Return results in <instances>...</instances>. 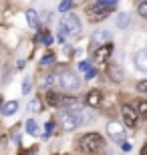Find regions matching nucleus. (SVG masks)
Segmentation results:
<instances>
[{"label":"nucleus","instance_id":"1","mask_svg":"<svg viewBox=\"0 0 147 155\" xmlns=\"http://www.w3.org/2000/svg\"><path fill=\"white\" fill-rule=\"evenodd\" d=\"M79 147L83 153L87 155H97L105 149V139L99 135V133H85L79 141Z\"/></svg>","mask_w":147,"mask_h":155},{"label":"nucleus","instance_id":"2","mask_svg":"<svg viewBox=\"0 0 147 155\" xmlns=\"http://www.w3.org/2000/svg\"><path fill=\"white\" fill-rule=\"evenodd\" d=\"M61 123H62V127H65L67 131L77 129V127L83 123V113H81V109L73 105V107L61 111Z\"/></svg>","mask_w":147,"mask_h":155},{"label":"nucleus","instance_id":"3","mask_svg":"<svg viewBox=\"0 0 147 155\" xmlns=\"http://www.w3.org/2000/svg\"><path fill=\"white\" fill-rule=\"evenodd\" d=\"M81 20L77 14H73V12H65V16H62L61 20V32L65 36H79L81 35Z\"/></svg>","mask_w":147,"mask_h":155},{"label":"nucleus","instance_id":"4","mask_svg":"<svg viewBox=\"0 0 147 155\" xmlns=\"http://www.w3.org/2000/svg\"><path fill=\"white\" fill-rule=\"evenodd\" d=\"M57 83H58V87H61L62 91H67V93L79 91V87H81V79L75 75V73H71V71L61 73V75L57 77Z\"/></svg>","mask_w":147,"mask_h":155},{"label":"nucleus","instance_id":"5","mask_svg":"<svg viewBox=\"0 0 147 155\" xmlns=\"http://www.w3.org/2000/svg\"><path fill=\"white\" fill-rule=\"evenodd\" d=\"M113 8L115 6H107V4H101V2H95L93 6L87 8V16H89L91 22H101V20H105L113 12Z\"/></svg>","mask_w":147,"mask_h":155},{"label":"nucleus","instance_id":"6","mask_svg":"<svg viewBox=\"0 0 147 155\" xmlns=\"http://www.w3.org/2000/svg\"><path fill=\"white\" fill-rule=\"evenodd\" d=\"M121 113H123V125L127 127V129H135L137 123H139V113H137V107H133V105H123L121 107Z\"/></svg>","mask_w":147,"mask_h":155},{"label":"nucleus","instance_id":"7","mask_svg":"<svg viewBox=\"0 0 147 155\" xmlns=\"http://www.w3.org/2000/svg\"><path fill=\"white\" fill-rule=\"evenodd\" d=\"M107 133L115 143H123L125 141V127L121 123H117V121H111L107 125Z\"/></svg>","mask_w":147,"mask_h":155},{"label":"nucleus","instance_id":"8","mask_svg":"<svg viewBox=\"0 0 147 155\" xmlns=\"http://www.w3.org/2000/svg\"><path fill=\"white\" fill-rule=\"evenodd\" d=\"M111 54H113V45H111V42H107V45L97 46V51H95V54H93V58H95L97 63H107L109 58H111Z\"/></svg>","mask_w":147,"mask_h":155},{"label":"nucleus","instance_id":"9","mask_svg":"<svg viewBox=\"0 0 147 155\" xmlns=\"http://www.w3.org/2000/svg\"><path fill=\"white\" fill-rule=\"evenodd\" d=\"M111 38H113V35H111L109 30H105V28L95 30V32H93V36H91V40H93V42H95L97 46H101V45H107V42H111Z\"/></svg>","mask_w":147,"mask_h":155},{"label":"nucleus","instance_id":"10","mask_svg":"<svg viewBox=\"0 0 147 155\" xmlns=\"http://www.w3.org/2000/svg\"><path fill=\"white\" fill-rule=\"evenodd\" d=\"M101 101H103V95H101V91H97V89H93V91H89L87 93V97H85V103H87V107H101Z\"/></svg>","mask_w":147,"mask_h":155},{"label":"nucleus","instance_id":"11","mask_svg":"<svg viewBox=\"0 0 147 155\" xmlns=\"http://www.w3.org/2000/svg\"><path fill=\"white\" fill-rule=\"evenodd\" d=\"M62 95L61 93H57V91H46L45 93V103L48 105V107H61L62 105Z\"/></svg>","mask_w":147,"mask_h":155},{"label":"nucleus","instance_id":"12","mask_svg":"<svg viewBox=\"0 0 147 155\" xmlns=\"http://www.w3.org/2000/svg\"><path fill=\"white\" fill-rule=\"evenodd\" d=\"M135 67L141 73H147V46L135 52Z\"/></svg>","mask_w":147,"mask_h":155},{"label":"nucleus","instance_id":"13","mask_svg":"<svg viewBox=\"0 0 147 155\" xmlns=\"http://www.w3.org/2000/svg\"><path fill=\"white\" fill-rule=\"evenodd\" d=\"M18 107H20V105H18V101H8V103L0 109V113H2L4 117H10V115H14V113L18 111Z\"/></svg>","mask_w":147,"mask_h":155},{"label":"nucleus","instance_id":"14","mask_svg":"<svg viewBox=\"0 0 147 155\" xmlns=\"http://www.w3.org/2000/svg\"><path fill=\"white\" fill-rule=\"evenodd\" d=\"M26 22H28V26H32V28H38L40 26L36 10H26Z\"/></svg>","mask_w":147,"mask_h":155},{"label":"nucleus","instance_id":"15","mask_svg":"<svg viewBox=\"0 0 147 155\" xmlns=\"http://www.w3.org/2000/svg\"><path fill=\"white\" fill-rule=\"evenodd\" d=\"M129 24H131V16L127 14V12L117 14V26H119V28H127Z\"/></svg>","mask_w":147,"mask_h":155},{"label":"nucleus","instance_id":"16","mask_svg":"<svg viewBox=\"0 0 147 155\" xmlns=\"http://www.w3.org/2000/svg\"><path fill=\"white\" fill-rule=\"evenodd\" d=\"M24 127H26V133H30V135H38V125H36L34 119H28Z\"/></svg>","mask_w":147,"mask_h":155},{"label":"nucleus","instance_id":"17","mask_svg":"<svg viewBox=\"0 0 147 155\" xmlns=\"http://www.w3.org/2000/svg\"><path fill=\"white\" fill-rule=\"evenodd\" d=\"M137 113L141 119H147V101H139L137 103Z\"/></svg>","mask_w":147,"mask_h":155},{"label":"nucleus","instance_id":"18","mask_svg":"<svg viewBox=\"0 0 147 155\" xmlns=\"http://www.w3.org/2000/svg\"><path fill=\"white\" fill-rule=\"evenodd\" d=\"M71 8H73V0H62L58 4V12H68Z\"/></svg>","mask_w":147,"mask_h":155},{"label":"nucleus","instance_id":"19","mask_svg":"<svg viewBox=\"0 0 147 155\" xmlns=\"http://www.w3.org/2000/svg\"><path fill=\"white\" fill-rule=\"evenodd\" d=\"M137 12H139V16H141V18H147V0H143L141 4L137 6Z\"/></svg>","mask_w":147,"mask_h":155},{"label":"nucleus","instance_id":"20","mask_svg":"<svg viewBox=\"0 0 147 155\" xmlns=\"http://www.w3.org/2000/svg\"><path fill=\"white\" fill-rule=\"evenodd\" d=\"M30 111H32V113H38L40 111V99H32V101H30Z\"/></svg>","mask_w":147,"mask_h":155},{"label":"nucleus","instance_id":"21","mask_svg":"<svg viewBox=\"0 0 147 155\" xmlns=\"http://www.w3.org/2000/svg\"><path fill=\"white\" fill-rule=\"evenodd\" d=\"M137 91L143 93V95H147V79H145V81H139V83H137Z\"/></svg>","mask_w":147,"mask_h":155},{"label":"nucleus","instance_id":"22","mask_svg":"<svg viewBox=\"0 0 147 155\" xmlns=\"http://www.w3.org/2000/svg\"><path fill=\"white\" fill-rule=\"evenodd\" d=\"M52 61H55V54H45V57L40 58V63H42V64H51Z\"/></svg>","mask_w":147,"mask_h":155},{"label":"nucleus","instance_id":"23","mask_svg":"<svg viewBox=\"0 0 147 155\" xmlns=\"http://www.w3.org/2000/svg\"><path fill=\"white\" fill-rule=\"evenodd\" d=\"M28 91H30V81L24 79L22 81V95H28Z\"/></svg>","mask_w":147,"mask_h":155},{"label":"nucleus","instance_id":"24","mask_svg":"<svg viewBox=\"0 0 147 155\" xmlns=\"http://www.w3.org/2000/svg\"><path fill=\"white\" fill-rule=\"evenodd\" d=\"M40 38H42V45H45V46H51L52 45V36L51 35H45V36H40Z\"/></svg>","mask_w":147,"mask_h":155},{"label":"nucleus","instance_id":"25","mask_svg":"<svg viewBox=\"0 0 147 155\" xmlns=\"http://www.w3.org/2000/svg\"><path fill=\"white\" fill-rule=\"evenodd\" d=\"M79 69H81V71H85V73H87V71L91 69V63H89V61H81V63H79Z\"/></svg>","mask_w":147,"mask_h":155},{"label":"nucleus","instance_id":"26","mask_svg":"<svg viewBox=\"0 0 147 155\" xmlns=\"http://www.w3.org/2000/svg\"><path fill=\"white\" fill-rule=\"evenodd\" d=\"M95 77H97V71L95 69H89L85 73V79H95Z\"/></svg>","mask_w":147,"mask_h":155},{"label":"nucleus","instance_id":"27","mask_svg":"<svg viewBox=\"0 0 147 155\" xmlns=\"http://www.w3.org/2000/svg\"><path fill=\"white\" fill-rule=\"evenodd\" d=\"M97 2H101V4H107V6H117L119 0H97Z\"/></svg>","mask_w":147,"mask_h":155},{"label":"nucleus","instance_id":"28","mask_svg":"<svg viewBox=\"0 0 147 155\" xmlns=\"http://www.w3.org/2000/svg\"><path fill=\"white\" fill-rule=\"evenodd\" d=\"M121 149L123 151H131V145L127 143V141H123V143H121Z\"/></svg>","mask_w":147,"mask_h":155},{"label":"nucleus","instance_id":"29","mask_svg":"<svg viewBox=\"0 0 147 155\" xmlns=\"http://www.w3.org/2000/svg\"><path fill=\"white\" fill-rule=\"evenodd\" d=\"M52 127H55V121H48V123H46V129H48V131H51Z\"/></svg>","mask_w":147,"mask_h":155},{"label":"nucleus","instance_id":"30","mask_svg":"<svg viewBox=\"0 0 147 155\" xmlns=\"http://www.w3.org/2000/svg\"><path fill=\"white\" fill-rule=\"evenodd\" d=\"M141 155H147V143L143 145V149H141Z\"/></svg>","mask_w":147,"mask_h":155},{"label":"nucleus","instance_id":"31","mask_svg":"<svg viewBox=\"0 0 147 155\" xmlns=\"http://www.w3.org/2000/svg\"><path fill=\"white\" fill-rule=\"evenodd\" d=\"M0 103H2V101H0Z\"/></svg>","mask_w":147,"mask_h":155}]
</instances>
